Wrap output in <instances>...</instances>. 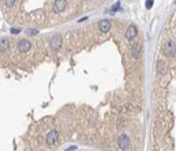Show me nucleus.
Here are the masks:
<instances>
[{"instance_id": "nucleus-1", "label": "nucleus", "mask_w": 176, "mask_h": 151, "mask_svg": "<svg viewBox=\"0 0 176 151\" xmlns=\"http://www.w3.org/2000/svg\"><path fill=\"white\" fill-rule=\"evenodd\" d=\"M163 54L166 57H170L172 59L176 55V46L174 41H167L164 43V48H163Z\"/></svg>"}, {"instance_id": "nucleus-2", "label": "nucleus", "mask_w": 176, "mask_h": 151, "mask_svg": "<svg viewBox=\"0 0 176 151\" xmlns=\"http://www.w3.org/2000/svg\"><path fill=\"white\" fill-rule=\"evenodd\" d=\"M57 138H59V132L57 130H51V132H48V134H47V137H46V143L48 146H52V145L56 143Z\"/></svg>"}, {"instance_id": "nucleus-3", "label": "nucleus", "mask_w": 176, "mask_h": 151, "mask_svg": "<svg viewBox=\"0 0 176 151\" xmlns=\"http://www.w3.org/2000/svg\"><path fill=\"white\" fill-rule=\"evenodd\" d=\"M66 5H68L66 0H55V4H54V12H55V13H60V12L65 11Z\"/></svg>"}, {"instance_id": "nucleus-4", "label": "nucleus", "mask_w": 176, "mask_h": 151, "mask_svg": "<svg viewBox=\"0 0 176 151\" xmlns=\"http://www.w3.org/2000/svg\"><path fill=\"white\" fill-rule=\"evenodd\" d=\"M117 142H119L120 149L127 150V149L129 147V137H128L125 133H121V134H120V136H119V140H117Z\"/></svg>"}, {"instance_id": "nucleus-5", "label": "nucleus", "mask_w": 176, "mask_h": 151, "mask_svg": "<svg viewBox=\"0 0 176 151\" xmlns=\"http://www.w3.org/2000/svg\"><path fill=\"white\" fill-rule=\"evenodd\" d=\"M137 37V27L134 25H131L125 31V38L129 39V41H133Z\"/></svg>"}, {"instance_id": "nucleus-6", "label": "nucleus", "mask_w": 176, "mask_h": 151, "mask_svg": "<svg viewBox=\"0 0 176 151\" xmlns=\"http://www.w3.org/2000/svg\"><path fill=\"white\" fill-rule=\"evenodd\" d=\"M98 27H99V31H102V33H107L111 29V22L108 20H102L98 23Z\"/></svg>"}, {"instance_id": "nucleus-7", "label": "nucleus", "mask_w": 176, "mask_h": 151, "mask_svg": "<svg viewBox=\"0 0 176 151\" xmlns=\"http://www.w3.org/2000/svg\"><path fill=\"white\" fill-rule=\"evenodd\" d=\"M61 47V37L60 35H55V37L51 39V48L57 51Z\"/></svg>"}, {"instance_id": "nucleus-8", "label": "nucleus", "mask_w": 176, "mask_h": 151, "mask_svg": "<svg viewBox=\"0 0 176 151\" xmlns=\"http://www.w3.org/2000/svg\"><path fill=\"white\" fill-rule=\"evenodd\" d=\"M30 47H31V43L29 41H26V39L20 41V43H18V51L20 52H27V51L30 50Z\"/></svg>"}, {"instance_id": "nucleus-9", "label": "nucleus", "mask_w": 176, "mask_h": 151, "mask_svg": "<svg viewBox=\"0 0 176 151\" xmlns=\"http://www.w3.org/2000/svg\"><path fill=\"white\" fill-rule=\"evenodd\" d=\"M156 73L159 76H164L167 73V66H166V63H163L162 60H159L156 63Z\"/></svg>"}, {"instance_id": "nucleus-10", "label": "nucleus", "mask_w": 176, "mask_h": 151, "mask_svg": "<svg viewBox=\"0 0 176 151\" xmlns=\"http://www.w3.org/2000/svg\"><path fill=\"white\" fill-rule=\"evenodd\" d=\"M140 52H141V43L140 42H134V45L132 47V56L134 60H137L140 56Z\"/></svg>"}, {"instance_id": "nucleus-11", "label": "nucleus", "mask_w": 176, "mask_h": 151, "mask_svg": "<svg viewBox=\"0 0 176 151\" xmlns=\"http://www.w3.org/2000/svg\"><path fill=\"white\" fill-rule=\"evenodd\" d=\"M8 48H9V42H8L7 39H2V41H0V51L4 52V51H7Z\"/></svg>"}, {"instance_id": "nucleus-12", "label": "nucleus", "mask_w": 176, "mask_h": 151, "mask_svg": "<svg viewBox=\"0 0 176 151\" xmlns=\"http://www.w3.org/2000/svg\"><path fill=\"white\" fill-rule=\"evenodd\" d=\"M117 11H120V2L115 3V5L111 8V12H112V13H113V12H117Z\"/></svg>"}, {"instance_id": "nucleus-13", "label": "nucleus", "mask_w": 176, "mask_h": 151, "mask_svg": "<svg viewBox=\"0 0 176 151\" xmlns=\"http://www.w3.org/2000/svg\"><path fill=\"white\" fill-rule=\"evenodd\" d=\"M153 4H154V0H146V9H151L153 8Z\"/></svg>"}, {"instance_id": "nucleus-14", "label": "nucleus", "mask_w": 176, "mask_h": 151, "mask_svg": "<svg viewBox=\"0 0 176 151\" xmlns=\"http://www.w3.org/2000/svg\"><path fill=\"white\" fill-rule=\"evenodd\" d=\"M5 5L8 8H12V7L14 5V0H5Z\"/></svg>"}, {"instance_id": "nucleus-15", "label": "nucleus", "mask_w": 176, "mask_h": 151, "mask_svg": "<svg viewBox=\"0 0 176 151\" xmlns=\"http://www.w3.org/2000/svg\"><path fill=\"white\" fill-rule=\"evenodd\" d=\"M11 31H12V34H17V33H20L21 30H20V29H16V27H12Z\"/></svg>"}]
</instances>
